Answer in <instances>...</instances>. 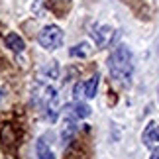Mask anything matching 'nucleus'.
Wrapping results in <instances>:
<instances>
[{
	"label": "nucleus",
	"mask_w": 159,
	"mask_h": 159,
	"mask_svg": "<svg viewBox=\"0 0 159 159\" xmlns=\"http://www.w3.org/2000/svg\"><path fill=\"white\" fill-rule=\"evenodd\" d=\"M67 116H73L75 120L89 118V116H90V106L84 104V102H81V100H77L75 104L67 106Z\"/></svg>",
	"instance_id": "obj_6"
},
{
	"label": "nucleus",
	"mask_w": 159,
	"mask_h": 159,
	"mask_svg": "<svg viewBox=\"0 0 159 159\" xmlns=\"http://www.w3.org/2000/svg\"><path fill=\"white\" fill-rule=\"evenodd\" d=\"M142 142L145 148L149 149H155L159 145V124L157 122H149L148 126H145V130L142 134Z\"/></svg>",
	"instance_id": "obj_4"
},
{
	"label": "nucleus",
	"mask_w": 159,
	"mask_h": 159,
	"mask_svg": "<svg viewBox=\"0 0 159 159\" xmlns=\"http://www.w3.org/2000/svg\"><path fill=\"white\" fill-rule=\"evenodd\" d=\"M38 41L39 45L43 47L47 51H53V49H59L61 45H63V30L59 26H45L43 30L39 32L38 35Z\"/></svg>",
	"instance_id": "obj_2"
},
{
	"label": "nucleus",
	"mask_w": 159,
	"mask_h": 159,
	"mask_svg": "<svg viewBox=\"0 0 159 159\" xmlns=\"http://www.w3.org/2000/svg\"><path fill=\"white\" fill-rule=\"evenodd\" d=\"M98 83H100V77L98 75H93L89 79V81H81L75 84V89H73V94H75L77 100H90L96 96V90H98Z\"/></svg>",
	"instance_id": "obj_3"
},
{
	"label": "nucleus",
	"mask_w": 159,
	"mask_h": 159,
	"mask_svg": "<svg viewBox=\"0 0 159 159\" xmlns=\"http://www.w3.org/2000/svg\"><path fill=\"white\" fill-rule=\"evenodd\" d=\"M43 2H45V0H35V2H34V6H32L34 14H38V16L43 14Z\"/></svg>",
	"instance_id": "obj_12"
},
{
	"label": "nucleus",
	"mask_w": 159,
	"mask_h": 159,
	"mask_svg": "<svg viewBox=\"0 0 159 159\" xmlns=\"http://www.w3.org/2000/svg\"><path fill=\"white\" fill-rule=\"evenodd\" d=\"M114 35V30L106 26V24H100V26H94V32H93V38L96 41V45L98 47H106L110 43V39H112Z\"/></svg>",
	"instance_id": "obj_5"
},
{
	"label": "nucleus",
	"mask_w": 159,
	"mask_h": 159,
	"mask_svg": "<svg viewBox=\"0 0 159 159\" xmlns=\"http://www.w3.org/2000/svg\"><path fill=\"white\" fill-rule=\"evenodd\" d=\"M77 132V124H75V118L73 116H67L65 118V124H63V130H61V142H63V145H67L73 139V136H75Z\"/></svg>",
	"instance_id": "obj_8"
},
{
	"label": "nucleus",
	"mask_w": 159,
	"mask_h": 159,
	"mask_svg": "<svg viewBox=\"0 0 159 159\" xmlns=\"http://www.w3.org/2000/svg\"><path fill=\"white\" fill-rule=\"evenodd\" d=\"M35 153H38V159H55L49 143L45 142V138L38 139V143H35Z\"/></svg>",
	"instance_id": "obj_9"
},
{
	"label": "nucleus",
	"mask_w": 159,
	"mask_h": 159,
	"mask_svg": "<svg viewBox=\"0 0 159 159\" xmlns=\"http://www.w3.org/2000/svg\"><path fill=\"white\" fill-rule=\"evenodd\" d=\"M89 53H90V45L89 43H79V45H75V47H71V49H69L71 57H79V59L89 57Z\"/></svg>",
	"instance_id": "obj_10"
},
{
	"label": "nucleus",
	"mask_w": 159,
	"mask_h": 159,
	"mask_svg": "<svg viewBox=\"0 0 159 159\" xmlns=\"http://www.w3.org/2000/svg\"><path fill=\"white\" fill-rule=\"evenodd\" d=\"M43 73L49 79H57V75H59V65H57V61H51L49 65H47V69H43Z\"/></svg>",
	"instance_id": "obj_11"
},
{
	"label": "nucleus",
	"mask_w": 159,
	"mask_h": 159,
	"mask_svg": "<svg viewBox=\"0 0 159 159\" xmlns=\"http://www.w3.org/2000/svg\"><path fill=\"white\" fill-rule=\"evenodd\" d=\"M108 71L112 79L122 87H128L132 83L134 75V55L128 45H118L108 57Z\"/></svg>",
	"instance_id": "obj_1"
},
{
	"label": "nucleus",
	"mask_w": 159,
	"mask_h": 159,
	"mask_svg": "<svg viewBox=\"0 0 159 159\" xmlns=\"http://www.w3.org/2000/svg\"><path fill=\"white\" fill-rule=\"evenodd\" d=\"M4 43H6V47H8L10 51H14V53H22L24 49H26V41H24V39H22V38H20V35H18L16 32L6 34Z\"/></svg>",
	"instance_id": "obj_7"
},
{
	"label": "nucleus",
	"mask_w": 159,
	"mask_h": 159,
	"mask_svg": "<svg viewBox=\"0 0 159 159\" xmlns=\"http://www.w3.org/2000/svg\"><path fill=\"white\" fill-rule=\"evenodd\" d=\"M149 159H159V145H157L155 149H151V157Z\"/></svg>",
	"instance_id": "obj_13"
}]
</instances>
